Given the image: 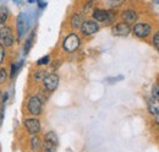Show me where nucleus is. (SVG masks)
I'll return each instance as SVG.
<instances>
[{
	"label": "nucleus",
	"mask_w": 159,
	"mask_h": 152,
	"mask_svg": "<svg viewBox=\"0 0 159 152\" xmlns=\"http://www.w3.org/2000/svg\"><path fill=\"white\" fill-rule=\"evenodd\" d=\"M40 146V141H39V137H37V136H33L32 139H31V147H32V150L33 151H36V150H38Z\"/></svg>",
	"instance_id": "dca6fc26"
},
{
	"label": "nucleus",
	"mask_w": 159,
	"mask_h": 152,
	"mask_svg": "<svg viewBox=\"0 0 159 152\" xmlns=\"http://www.w3.org/2000/svg\"><path fill=\"white\" fill-rule=\"evenodd\" d=\"M98 31H99V25H98L96 21H93V20H87V21H84V22L82 23V26H81V32H82V35H84V36L94 35V33H97Z\"/></svg>",
	"instance_id": "7ed1b4c3"
},
{
	"label": "nucleus",
	"mask_w": 159,
	"mask_h": 152,
	"mask_svg": "<svg viewBox=\"0 0 159 152\" xmlns=\"http://www.w3.org/2000/svg\"><path fill=\"white\" fill-rule=\"evenodd\" d=\"M1 30H2V27H1V23H0V33H1Z\"/></svg>",
	"instance_id": "bb28decb"
},
{
	"label": "nucleus",
	"mask_w": 159,
	"mask_h": 152,
	"mask_svg": "<svg viewBox=\"0 0 159 152\" xmlns=\"http://www.w3.org/2000/svg\"><path fill=\"white\" fill-rule=\"evenodd\" d=\"M156 123L159 125V114H158V115H156Z\"/></svg>",
	"instance_id": "393cba45"
},
{
	"label": "nucleus",
	"mask_w": 159,
	"mask_h": 152,
	"mask_svg": "<svg viewBox=\"0 0 159 152\" xmlns=\"http://www.w3.org/2000/svg\"><path fill=\"white\" fill-rule=\"evenodd\" d=\"M33 33H31V36L27 38V40H26V44H25V48H23V50H25V53L27 54L28 52H30V48H31V45H32V42H33Z\"/></svg>",
	"instance_id": "a211bd4d"
},
{
	"label": "nucleus",
	"mask_w": 159,
	"mask_h": 152,
	"mask_svg": "<svg viewBox=\"0 0 159 152\" xmlns=\"http://www.w3.org/2000/svg\"><path fill=\"white\" fill-rule=\"evenodd\" d=\"M17 30H19V37L23 36V32L26 30V25H25V20H23V15H20L17 19Z\"/></svg>",
	"instance_id": "4468645a"
},
{
	"label": "nucleus",
	"mask_w": 159,
	"mask_h": 152,
	"mask_svg": "<svg viewBox=\"0 0 159 152\" xmlns=\"http://www.w3.org/2000/svg\"><path fill=\"white\" fill-rule=\"evenodd\" d=\"M44 141H45V142H50V144L57 145V146H58V144H59L58 135L54 133V131H49V133L45 134V136H44Z\"/></svg>",
	"instance_id": "f8f14e48"
},
{
	"label": "nucleus",
	"mask_w": 159,
	"mask_h": 152,
	"mask_svg": "<svg viewBox=\"0 0 159 152\" xmlns=\"http://www.w3.org/2000/svg\"><path fill=\"white\" fill-rule=\"evenodd\" d=\"M49 59H50V57L49 55H45V57H43V58H40L39 60H38V65H43V64H48L49 63Z\"/></svg>",
	"instance_id": "4be33fe9"
},
{
	"label": "nucleus",
	"mask_w": 159,
	"mask_h": 152,
	"mask_svg": "<svg viewBox=\"0 0 159 152\" xmlns=\"http://www.w3.org/2000/svg\"><path fill=\"white\" fill-rule=\"evenodd\" d=\"M92 15H93V19H94L96 22L99 21V22H105V23H108V22L114 21V19H115L114 12H111V11H109V10H104V9H96Z\"/></svg>",
	"instance_id": "f03ea898"
},
{
	"label": "nucleus",
	"mask_w": 159,
	"mask_h": 152,
	"mask_svg": "<svg viewBox=\"0 0 159 152\" xmlns=\"http://www.w3.org/2000/svg\"><path fill=\"white\" fill-rule=\"evenodd\" d=\"M7 19V14H6V11H4V12H1L0 14V23H4L5 21Z\"/></svg>",
	"instance_id": "b1692460"
},
{
	"label": "nucleus",
	"mask_w": 159,
	"mask_h": 152,
	"mask_svg": "<svg viewBox=\"0 0 159 152\" xmlns=\"http://www.w3.org/2000/svg\"><path fill=\"white\" fill-rule=\"evenodd\" d=\"M21 66H22V61H20V63H16V64H14L12 65V70H11V77H14L15 76V74H16V71H17V69H20Z\"/></svg>",
	"instance_id": "aec40b11"
},
{
	"label": "nucleus",
	"mask_w": 159,
	"mask_h": 152,
	"mask_svg": "<svg viewBox=\"0 0 159 152\" xmlns=\"http://www.w3.org/2000/svg\"><path fill=\"white\" fill-rule=\"evenodd\" d=\"M45 5H47V4H45V2H39V6H40V7H44V6H45Z\"/></svg>",
	"instance_id": "a878e982"
},
{
	"label": "nucleus",
	"mask_w": 159,
	"mask_h": 152,
	"mask_svg": "<svg viewBox=\"0 0 159 152\" xmlns=\"http://www.w3.org/2000/svg\"><path fill=\"white\" fill-rule=\"evenodd\" d=\"M130 32H131V27H130V25H127L125 22H119V23L113 26V35L114 36L126 37L130 35Z\"/></svg>",
	"instance_id": "0eeeda50"
},
{
	"label": "nucleus",
	"mask_w": 159,
	"mask_h": 152,
	"mask_svg": "<svg viewBox=\"0 0 159 152\" xmlns=\"http://www.w3.org/2000/svg\"><path fill=\"white\" fill-rule=\"evenodd\" d=\"M43 85L44 88L47 91H54L58 88L59 86V76L57 74H49L45 76V78L43 80Z\"/></svg>",
	"instance_id": "423d86ee"
},
{
	"label": "nucleus",
	"mask_w": 159,
	"mask_h": 152,
	"mask_svg": "<svg viewBox=\"0 0 159 152\" xmlns=\"http://www.w3.org/2000/svg\"><path fill=\"white\" fill-rule=\"evenodd\" d=\"M148 112L152 115H158L159 114V97L153 96L148 101Z\"/></svg>",
	"instance_id": "9d476101"
},
{
	"label": "nucleus",
	"mask_w": 159,
	"mask_h": 152,
	"mask_svg": "<svg viewBox=\"0 0 159 152\" xmlns=\"http://www.w3.org/2000/svg\"><path fill=\"white\" fill-rule=\"evenodd\" d=\"M4 58H5V49H4V45L0 44V64L4 61Z\"/></svg>",
	"instance_id": "5701e85b"
},
{
	"label": "nucleus",
	"mask_w": 159,
	"mask_h": 152,
	"mask_svg": "<svg viewBox=\"0 0 159 152\" xmlns=\"http://www.w3.org/2000/svg\"><path fill=\"white\" fill-rule=\"evenodd\" d=\"M153 45L156 47V49L159 52V32H156V35L153 36Z\"/></svg>",
	"instance_id": "6ab92c4d"
},
{
	"label": "nucleus",
	"mask_w": 159,
	"mask_h": 152,
	"mask_svg": "<svg viewBox=\"0 0 159 152\" xmlns=\"http://www.w3.org/2000/svg\"><path fill=\"white\" fill-rule=\"evenodd\" d=\"M57 145H53L50 142H45L43 144V151L44 152H57Z\"/></svg>",
	"instance_id": "2eb2a0df"
},
{
	"label": "nucleus",
	"mask_w": 159,
	"mask_h": 152,
	"mask_svg": "<svg viewBox=\"0 0 159 152\" xmlns=\"http://www.w3.org/2000/svg\"><path fill=\"white\" fill-rule=\"evenodd\" d=\"M121 16H122V20L125 21V23L130 25L132 22H136V20H137V12L135 10H132V9H127V10H125L122 12Z\"/></svg>",
	"instance_id": "9b49d317"
},
{
	"label": "nucleus",
	"mask_w": 159,
	"mask_h": 152,
	"mask_svg": "<svg viewBox=\"0 0 159 152\" xmlns=\"http://www.w3.org/2000/svg\"><path fill=\"white\" fill-rule=\"evenodd\" d=\"M25 126L27 129V131L32 135H36L40 131V123L38 119L36 118H28L25 120Z\"/></svg>",
	"instance_id": "6e6552de"
},
{
	"label": "nucleus",
	"mask_w": 159,
	"mask_h": 152,
	"mask_svg": "<svg viewBox=\"0 0 159 152\" xmlns=\"http://www.w3.org/2000/svg\"><path fill=\"white\" fill-rule=\"evenodd\" d=\"M6 77H7V75H6L5 69H0V85L6 80Z\"/></svg>",
	"instance_id": "412c9836"
},
{
	"label": "nucleus",
	"mask_w": 159,
	"mask_h": 152,
	"mask_svg": "<svg viewBox=\"0 0 159 152\" xmlns=\"http://www.w3.org/2000/svg\"><path fill=\"white\" fill-rule=\"evenodd\" d=\"M132 32H134V35H135L136 37L146 38L151 35L152 27H151V25H148V23H136V25L134 26V28H132Z\"/></svg>",
	"instance_id": "20e7f679"
},
{
	"label": "nucleus",
	"mask_w": 159,
	"mask_h": 152,
	"mask_svg": "<svg viewBox=\"0 0 159 152\" xmlns=\"http://www.w3.org/2000/svg\"><path fill=\"white\" fill-rule=\"evenodd\" d=\"M80 43H81V40H80L79 36L76 33H71V35H69L67 37L64 39L62 47H64V49L66 52L72 53V52H75L80 47Z\"/></svg>",
	"instance_id": "f257e3e1"
},
{
	"label": "nucleus",
	"mask_w": 159,
	"mask_h": 152,
	"mask_svg": "<svg viewBox=\"0 0 159 152\" xmlns=\"http://www.w3.org/2000/svg\"><path fill=\"white\" fill-rule=\"evenodd\" d=\"M83 22H84V21H83V17H82L80 14L72 15V17H71V26H72L74 28H81V26H82Z\"/></svg>",
	"instance_id": "ddd939ff"
},
{
	"label": "nucleus",
	"mask_w": 159,
	"mask_h": 152,
	"mask_svg": "<svg viewBox=\"0 0 159 152\" xmlns=\"http://www.w3.org/2000/svg\"><path fill=\"white\" fill-rule=\"evenodd\" d=\"M45 76H47V73H45V70H37L36 73H34V80L36 81H43L44 78H45Z\"/></svg>",
	"instance_id": "f3484780"
},
{
	"label": "nucleus",
	"mask_w": 159,
	"mask_h": 152,
	"mask_svg": "<svg viewBox=\"0 0 159 152\" xmlns=\"http://www.w3.org/2000/svg\"><path fill=\"white\" fill-rule=\"evenodd\" d=\"M27 108H28V112L31 114H33V115H38V114L42 113V101H40L39 97L32 96L28 99Z\"/></svg>",
	"instance_id": "39448f33"
},
{
	"label": "nucleus",
	"mask_w": 159,
	"mask_h": 152,
	"mask_svg": "<svg viewBox=\"0 0 159 152\" xmlns=\"http://www.w3.org/2000/svg\"><path fill=\"white\" fill-rule=\"evenodd\" d=\"M0 38H1L2 44L5 47H11L14 44V33H12L10 27H2L1 33H0Z\"/></svg>",
	"instance_id": "1a4fd4ad"
}]
</instances>
